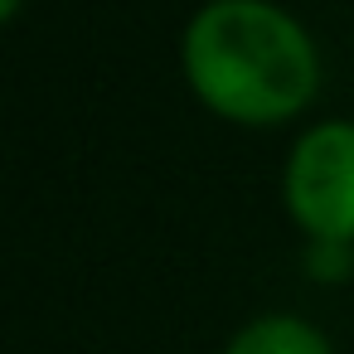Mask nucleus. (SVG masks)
<instances>
[{"label":"nucleus","mask_w":354,"mask_h":354,"mask_svg":"<svg viewBox=\"0 0 354 354\" xmlns=\"http://www.w3.org/2000/svg\"><path fill=\"white\" fill-rule=\"evenodd\" d=\"M15 6H20V0H0V20H6V15H15Z\"/></svg>","instance_id":"obj_4"},{"label":"nucleus","mask_w":354,"mask_h":354,"mask_svg":"<svg viewBox=\"0 0 354 354\" xmlns=\"http://www.w3.org/2000/svg\"><path fill=\"white\" fill-rule=\"evenodd\" d=\"M228 354H330V349L301 320H262V325L243 330Z\"/></svg>","instance_id":"obj_3"},{"label":"nucleus","mask_w":354,"mask_h":354,"mask_svg":"<svg viewBox=\"0 0 354 354\" xmlns=\"http://www.w3.org/2000/svg\"><path fill=\"white\" fill-rule=\"evenodd\" d=\"M296 218L320 243L354 238V127H320L296 146L286 180Z\"/></svg>","instance_id":"obj_2"},{"label":"nucleus","mask_w":354,"mask_h":354,"mask_svg":"<svg viewBox=\"0 0 354 354\" xmlns=\"http://www.w3.org/2000/svg\"><path fill=\"white\" fill-rule=\"evenodd\" d=\"M185 68L199 97L233 122H281L315 88L306 35L262 0H218L185 39Z\"/></svg>","instance_id":"obj_1"}]
</instances>
